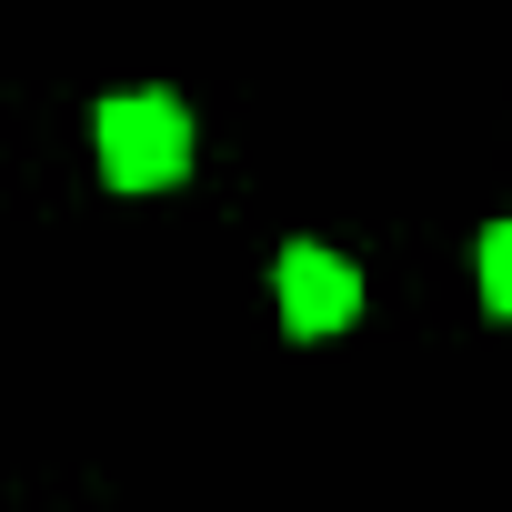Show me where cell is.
I'll return each instance as SVG.
<instances>
[{
    "label": "cell",
    "mask_w": 512,
    "mask_h": 512,
    "mask_svg": "<svg viewBox=\"0 0 512 512\" xmlns=\"http://www.w3.org/2000/svg\"><path fill=\"white\" fill-rule=\"evenodd\" d=\"M101 171L111 191H161L191 171V111L171 91H121L101 101Z\"/></svg>",
    "instance_id": "1"
},
{
    "label": "cell",
    "mask_w": 512,
    "mask_h": 512,
    "mask_svg": "<svg viewBox=\"0 0 512 512\" xmlns=\"http://www.w3.org/2000/svg\"><path fill=\"white\" fill-rule=\"evenodd\" d=\"M272 292H282V322H292V332H342V322L362 312V272L342 262V251H322V241H292V251H282Z\"/></svg>",
    "instance_id": "2"
},
{
    "label": "cell",
    "mask_w": 512,
    "mask_h": 512,
    "mask_svg": "<svg viewBox=\"0 0 512 512\" xmlns=\"http://www.w3.org/2000/svg\"><path fill=\"white\" fill-rule=\"evenodd\" d=\"M482 302H492V312H512V221H492V231H482Z\"/></svg>",
    "instance_id": "3"
}]
</instances>
